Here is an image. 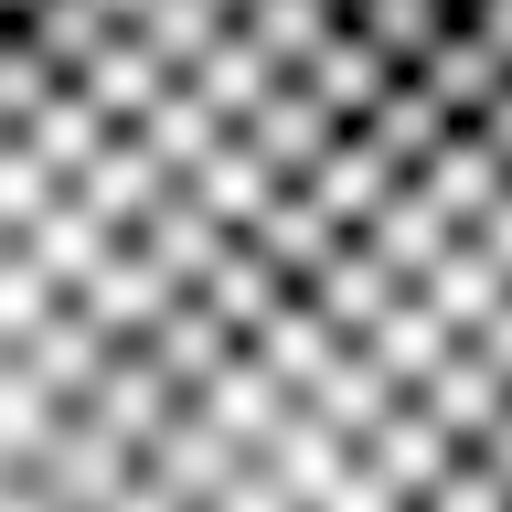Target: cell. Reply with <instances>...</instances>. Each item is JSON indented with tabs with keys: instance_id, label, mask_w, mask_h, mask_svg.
<instances>
[{
	"instance_id": "cell-4",
	"label": "cell",
	"mask_w": 512,
	"mask_h": 512,
	"mask_svg": "<svg viewBox=\"0 0 512 512\" xmlns=\"http://www.w3.org/2000/svg\"><path fill=\"white\" fill-rule=\"evenodd\" d=\"M0 11H32V0H0Z\"/></svg>"
},
{
	"instance_id": "cell-2",
	"label": "cell",
	"mask_w": 512,
	"mask_h": 512,
	"mask_svg": "<svg viewBox=\"0 0 512 512\" xmlns=\"http://www.w3.org/2000/svg\"><path fill=\"white\" fill-rule=\"evenodd\" d=\"M470 342H480V352H491V363H502V374H512V299H502V310H491V320H480Z\"/></svg>"
},
{
	"instance_id": "cell-3",
	"label": "cell",
	"mask_w": 512,
	"mask_h": 512,
	"mask_svg": "<svg viewBox=\"0 0 512 512\" xmlns=\"http://www.w3.org/2000/svg\"><path fill=\"white\" fill-rule=\"evenodd\" d=\"M118 11H128V22H139V11H150V0H118Z\"/></svg>"
},
{
	"instance_id": "cell-1",
	"label": "cell",
	"mask_w": 512,
	"mask_h": 512,
	"mask_svg": "<svg viewBox=\"0 0 512 512\" xmlns=\"http://www.w3.org/2000/svg\"><path fill=\"white\" fill-rule=\"evenodd\" d=\"M470 235H480V246H491V256H502V267H512V182H502V203H491V214H480Z\"/></svg>"
}]
</instances>
